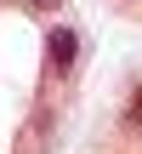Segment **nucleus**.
<instances>
[{"label":"nucleus","mask_w":142,"mask_h":154,"mask_svg":"<svg viewBox=\"0 0 142 154\" xmlns=\"http://www.w3.org/2000/svg\"><path fill=\"white\" fill-rule=\"evenodd\" d=\"M40 46H46V69H51L57 80H68V74H74V63H80V46H85V40H80V29H74V23H57V17H51Z\"/></svg>","instance_id":"obj_1"},{"label":"nucleus","mask_w":142,"mask_h":154,"mask_svg":"<svg viewBox=\"0 0 142 154\" xmlns=\"http://www.w3.org/2000/svg\"><path fill=\"white\" fill-rule=\"evenodd\" d=\"M23 6H28V11H40V17H57V11H63V0H23Z\"/></svg>","instance_id":"obj_2"},{"label":"nucleus","mask_w":142,"mask_h":154,"mask_svg":"<svg viewBox=\"0 0 142 154\" xmlns=\"http://www.w3.org/2000/svg\"><path fill=\"white\" fill-rule=\"evenodd\" d=\"M0 6H11V0H0Z\"/></svg>","instance_id":"obj_3"},{"label":"nucleus","mask_w":142,"mask_h":154,"mask_svg":"<svg viewBox=\"0 0 142 154\" xmlns=\"http://www.w3.org/2000/svg\"><path fill=\"white\" fill-rule=\"evenodd\" d=\"M125 6H131V0H125Z\"/></svg>","instance_id":"obj_4"}]
</instances>
